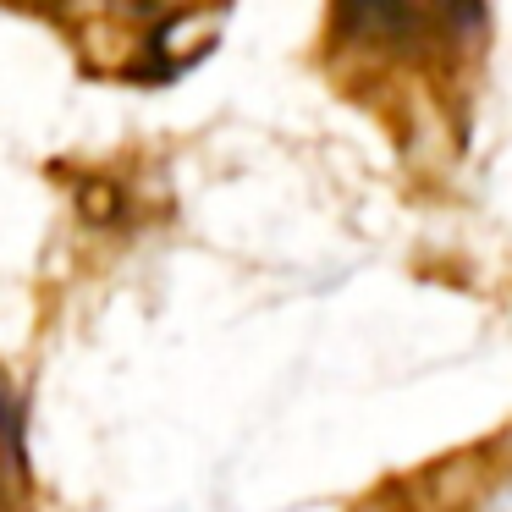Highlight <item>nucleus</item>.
Returning a JSON list of instances; mask_svg holds the SVG:
<instances>
[{"label":"nucleus","mask_w":512,"mask_h":512,"mask_svg":"<svg viewBox=\"0 0 512 512\" xmlns=\"http://www.w3.org/2000/svg\"><path fill=\"white\" fill-rule=\"evenodd\" d=\"M0 512H34V463L23 441V402L0 369Z\"/></svg>","instance_id":"2"},{"label":"nucleus","mask_w":512,"mask_h":512,"mask_svg":"<svg viewBox=\"0 0 512 512\" xmlns=\"http://www.w3.org/2000/svg\"><path fill=\"white\" fill-rule=\"evenodd\" d=\"M490 45L485 0H325L320 67L402 155H457Z\"/></svg>","instance_id":"1"}]
</instances>
